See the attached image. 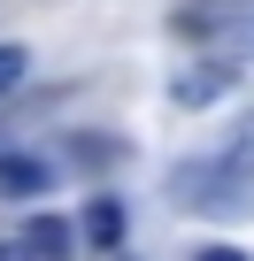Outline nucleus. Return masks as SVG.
I'll use <instances>...</instances> for the list:
<instances>
[{
    "label": "nucleus",
    "instance_id": "obj_2",
    "mask_svg": "<svg viewBox=\"0 0 254 261\" xmlns=\"http://www.w3.org/2000/svg\"><path fill=\"white\" fill-rule=\"evenodd\" d=\"M246 16H254V0H177V8H170V31L216 46L223 31H246Z\"/></svg>",
    "mask_w": 254,
    "mask_h": 261
},
{
    "label": "nucleus",
    "instance_id": "obj_3",
    "mask_svg": "<svg viewBox=\"0 0 254 261\" xmlns=\"http://www.w3.org/2000/svg\"><path fill=\"white\" fill-rule=\"evenodd\" d=\"M231 85H239V54H200V62H185V69H177L170 100H177V108H216Z\"/></svg>",
    "mask_w": 254,
    "mask_h": 261
},
{
    "label": "nucleus",
    "instance_id": "obj_8",
    "mask_svg": "<svg viewBox=\"0 0 254 261\" xmlns=\"http://www.w3.org/2000/svg\"><path fill=\"white\" fill-rule=\"evenodd\" d=\"M77 162L93 169V162H116V139H77Z\"/></svg>",
    "mask_w": 254,
    "mask_h": 261
},
{
    "label": "nucleus",
    "instance_id": "obj_4",
    "mask_svg": "<svg viewBox=\"0 0 254 261\" xmlns=\"http://www.w3.org/2000/svg\"><path fill=\"white\" fill-rule=\"evenodd\" d=\"M54 185V162L47 154H0V192L8 200H39Z\"/></svg>",
    "mask_w": 254,
    "mask_h": 261
},
{
    "label": "nucleus",
    "instance_id": "obj_10",
    "mask_svg": "<svg viewBox=\"0 0 254 261\" xmlns=\"http://www.w3.org/2000/svg\"><path fill=\"white\" fill-rule=\"evenodd\" d=\"M0 261H31V246H24V238H8V246H0Z\"/></svg>",
    "mask_w": 254,
    "mask_h": 261
},
{
    "label": "nucleus",
    "instance_id": "obj_1",
    "mask_svg": "<svg viewBox=\"0 0 254 261\" xmlns=\"http://www.w3.org/2000/svg\"><path fill=\"white\" fill-rule=\"evenodd\" d=\"M170 200H177L185 215H246V207H254V123L239 130L231 146L177 162V169H170Z\"/></svg>",
    "mask_w": 254,
    "mask_h": 261
},
{
    "label": "nucleus",
    "instance_id": "obj_7",
    "mask_svg": "<svg viewBox=\"0 0 254 261\" xmlns=\"http://www.w3.org/2000/svg\"><path fill=\"white\" fill-rule=\"evenodd\" d=\"M24 69H31V54H24V46H0V100L24 85Z\"/></svg>",
    "mask_w": 254,
    "mask_h": 261
},
{
    "label": "nucleus",
    "instance_id": "obj_6",
    "mask_svg": "<svg viewBox=\"0 0 254 261\" xmlns=\"http://www.w3.org/2000/svg\"><path fill=\"white\" fill-rule=\"evenodd\" d=\"M77 238H85L93 253H116V246H123V207H116V200H93L85 223H77Z\"/></svg>",
    "mask_w": 254,
    "mask_h": 261
},
{
    "label": "nucleus",
    "instance_id": "obj_5",
    "mask_svg": "<svg viewBox=\"0 0 254 261\" xmlns=\"http://www.w3.org/2000/svg\"><path fill=\"white\" fill-rule=\"evenodd\" d=\"M24 246H31V261H70V253H77V230H70L62 215H31V223H24Z\"/></svg>",
    "mask_w": 254,
    "mask_h": 261
},
{
    "label": "nucleus",
    "instance_id": "obj_11",
    "mask_svg": "<svg viewBox=\"0 0 254 261\" xmlns=\"http://www.w3.org/2000/svg\"><path fill=\"white\" fill-rule=\"evenodd\" d=\"M246 39H254V16H246Z\"/></svg>",
    "mask_w": 254,
    "mask_h": 261
},
{
    "label": "nucleus",
    "instance_id": "obj_9",
    "mask_svg": "<svg viewBox=\"0 0 254 261\" xmlns=\"http://www.w3.org/2000/svg\"><path fill=\"white\" fill-rule=\"evenodd\" d=\"M193 261H246V253H239V246H200Z\"/></svg>",
    "mask_w": 254,
    "mask_h": 261
}]
</instances>
